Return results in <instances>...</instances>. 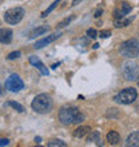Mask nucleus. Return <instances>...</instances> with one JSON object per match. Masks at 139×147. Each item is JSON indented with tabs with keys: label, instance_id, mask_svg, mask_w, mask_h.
I'll return each mask as SVG.
<instances>
[{
	"label": "nucleus",
	"instance_id": "obj_27",
	"mask_svg": "<svg viewBox=\"0 0 139 147\" xmlns=\"http://www.w3.org/2000/svg\"><path fill=\"white\" fill-rule=\"evenodd\" d=\"M82 0H72V7H75V5H78V4L80 3Z\"/></svg>",
	"mask_w": 139,
	"mask_h": 147
},
{
	"label": "nucleus",
	"instance_id": "obj_7",
	"mask_svg": "<svg viewBox=\"0 0 139 147\" xmlns=\"http://www.w3.org/2000/svg\"><path fill=\"white\" fill-rule=\"evenodd\" d=\"M4 86H5V88H7L8 91H11V92H19V91H22V90L24 88L23 80H22L20 76L16 75V74H11V75L7 78Z\"/></svg>",
	"mask_w": 139,
	"mask_h": 147
},
{
	"label": "nucleus",
	"instance_id": "obj_11",
	"mask_svg": "<svg viewBox=\"0 0 139 147\" xmlns=\"http://www.w3.org/2000/svg\"><path fill=\"white\" fill-rule=\"evenodd\" d=\"M126 146L127 147H139V131H135L130 134L126 139Z\"/></svg>",
	"mask_w": 139,
	"mask_h": 147
},
{
	"label": "nucleus",
	"instance_id": "obj_8",
	"mask_svg": "<svg viewBox=\"0 0 139 147\" xmlns=\"http://www.w3.org/2000/svg\"><path fill=\"white\" fill-rule=\"evenodd\" d=\"M62 36V34L60 32H56V34H52V35H48V36H46V38H43V39H40V40H38V42L35 43V48L36 50H40V48H43V47H46V46H48L50 43H52V42H55L56 39H59Z\"/></svg>",
	"mask_w": 139,
	"mask_h": 147
},
{
	"label": "nucleus",
	"instance_id": "obj_16",
	"mask_svg": "<svg viewBox=\"0 0 139 147\" xmlns=\"http://www.w3.org/2000/svg\"><path fill=\"white\" fill-rule=\"evenodd\" d=\"M87 142L88 143H96L98 146H101V134H99V131H91V134L88 135V138H87Z\"/></svg>",
	"mask_w": 139,
	"mask_h": 147
},
{
	"label": "nucleus",
	"instance_id": "obj_18",
	"mask_svg": "<svg viewBox=\"0 0 139 147\" xmlns=\"http://www.w3.org/2000/svg\"><path fill=\"white\" fill-rule=\"evenodd\" d=\"M60 1H62V0H55V1H54V3H52V4H51V5H50V7H48V8H47V9H46V11H44V12H43V13H42V18H47V16H48V15H50V13H51V12H52V11H54V9H55V8H56V7H58V5H59V3H60Z\"/></svg>",
	"mask_w": 139,
	"mask_h": 147
},
{
	"label": "nucleus",
	"instance_id": "obj_14",
	"mask_svg": "<svg viewBox=\"0 0 139 147\" xmlns=\"http://www.w3.org/2000/svg\"><path fill=\"white\" fill-rule=\"evenodd\" d=\"M88 132H91V128L87 127V126H80L78 127L75 131H74V136L75 138H83L84 135H87Z\"/></svg>",
	"mask_w": 139,
	"mask_h": 147
},
{
	"label": "nucleus",
	"instance_id": "obj_12",
	"mask_svg": "<svg viewBox=\"0 0 139 147\" xmlns=\"http://www.w3.org/2000/svg\"><path fill=\"white\" fill-rule=\"evenodd\" d=\"M0 42L1 44H9L12 42V31L8 28H1L0 31Z\"/></svg>",
	"mask_w": 139,
	"mask_h": 147
},
{
	"label": "nucleus",
	"instance_id": "obj_10",
	"mask_svg": "<svg viewBox=\"0 0 139 147\" xmlns=\"http://www.w3.org/2000/svg\"><path fill=\"white\" fill-rule=\"evenodd\" d=\"M30 63H31L32 66L36 67V68L40 71L42 75H48V68L40 62V59H39L38 56H31V58H30Z\"/></svg>",
	"mask_w": 139,
	"mask_h": 147
},
{
	"label": "nucleus",
	"instance_id": "obj_6",
	"mask_svg": "<svg viewBox=\"0 0 139 147\" xmlns=\"http://www.w3.org/2000/svg\"><path fill=\"white\" fill-rule=\"evenodd\" d=\"M24 16V9L22 7H15L11 8L8 11L4 12V20L7 24H11V26H15L23 19Z\"/></svg>",
	"mask_w": 139,
	"mask_h": 147
},
{
	"label": "nucleus",
	"instance_id": "obj_1",
	"mask_svg": "<svg viewBox=\"0 0 139 147\" xmlns=\"http://www.w3.org/2000/svg\"><path fill=\"white\" fill-rule=\"evenodd\" d=\"M59 120L62 122L63 124L70 126V124H79L84 120V115L79 111L78 107H74V106H70V107H63L60 111H59Z\"/></svg>",
	"mask_w": 139,
	"mask_h": 147
},
{
	"label": "nucleus",
	"instance_id": "obj_29",
	"mask_svg": "<svg viewBox=\"0 0 139 147\" xmlns=\"http://www.w3.org/2000/svg\"><path fill=\"white\" fill-rule=\"evenodd\" d=\"M58 67H59V63H55L54 66H52V68H54V70H55V68H58Z\"/></svg>",
	"mask_w": 139,
	"mask_h": 147
},
{
	"label": "nucleus",
	"instance_id": "obj_30",
	"mask_svg": "<svg viewBox=\"0 0 139 147\" xmlns=\"http://www.w3.org/2000/svg\"><path fill=\"white\" fill-rule=\"evenodd\" d=\"M138 87H139V79H138Z\"/></svg>",
	"mask_w": 139,
	"mask_h": 147
},
{
	"label": "nucleus",
	"instance_id": "obj_3",
	"mask_svg": "<svg viewBox=\"0 0 139 147\" xmlns=\"http://www.w3.org/2000/svg\"><path fill=\"white\" fill-rule=\"evenodd\" d=\"M119 52L122 56L128 59H135L139 56V40L138 39H128L123 42L119 47Z\"/></svg>",
	"mask_w": 139,
	"mask_h": 147
},
{
	"label": "nucleus",
	"instance_id": "obj_2",
	"mask_svg": "<svg viewBox=\"0 0 139 147\" xmlns=\"http://www.w3.org/2000/svg\"><path fill=\"white\" fill-rule=\"evenodd\" d=\"M54 102L48 94H39L35 96V99L31 102V107L38 114H47L52 110Z\"/></svg>",
	"mask_w": 139,
	"mask_h": 147
},
{
	"label": "nucleus",
	"instance_id": "obj_28",
	"mask_svg": "<svg viewBox=\"0 0 139 147\" xmlns=\"http://www.w3.org/2000/svg\"><path fill=\"white\" fill-rule=\"evenodd\" d=\"M35 142H36V143H40V142H42V138H40V136H36V138H35Z\"/></svg>",
	"mask_w": 139,
	"mask_h": 147
},
{
	"label": "nucleus",
	"instance_id": "obj_17",
	"mask_svg": "<svg viewBox=\"0 0 139 147\" xmlns=\"http://www.w3.org/2000/svg\"><path fill=\"white\" fill-rule=\"evenodd\" d=\"M134 19H135V16H131V18H128V19H124V18H122V19H118V20L115 22V27H116V28L127 27L128 24L131 23Z\"/></svg>",
	"mask_w": 139,
	"mask_h": 147
},
{
	"label": "nucleus",
	"instance_id": "obj_20",
	"mask_svg": "<svg viewBox=\"0 0 139 147\" xmlns=\"http://www.w3.org/2000/svg\"><path fill=\"white\" fill-rule=\"evenodd\" d=\"M74 19H75V16H74V15H72V16H68V18H66L64 20H62V22H60V23H59L58 26H56V28L59 30V28H64V27H67V26H68V24L71 23V22H72Z\"/></svg>",
	"mask_w": 139,
	"mask_h": 147
},
{
	"label": "nucleus",
	"instance_id": "obj_4",
	"mask_svg": "<svg viewBox=\"0 0 139 147\" xmlns=\"http://www.w3.org/2000/svg\"><path fill=\"white\" fill-rule=\"evenodd\" d=\"M136 98H138L136 90L132 87H127V88L122 90L119 94H116L114 96V100L119 105H131L136 100Z\"/></svg>",
	"mask_w": 139,
	"mask_h": 147
},
{
	"label": "nucleus",
	"instance_id": "obj_22",
	"mask_svg": "<svg viewBox=\"0 0 139 147\" xmlns=\"http://www.w3.org/2000/svg\"><path fill=\"white\" fill-rule=\"evenodd\" d=\"M20 55H22V52L20 51H13V52H11V54L7 56L8 60H15V59L20 58Z\"/></svg>",
	"mask_w": 139,
	"mask_h": 147
},
{
	"label": "nucleus",
	"instance_id": "obj_13",
	"mask_svg": "<svg viewBox=\"0 0 139 147\" xmlns=\"http://www.w3.org/2000/svg\"><path fill=\"white\" fill-rule=\"evenodd\" d=\"M48 31H50V27H48V26H40V27L34 28V30L30 32L28 38H30V39H35V38H38V36L43 35V34H46V32H48Z\"/></svg>",
	"mask_w": 139,
	"mask_h": 147
},
{
	"label": "nucleus",
	"instance_id": "obj_9",
	"mask_svg": "<svg viewBox=\"0 0 139 147\" xmlns=\"http://www.w3.org/2000/svg\"><path fill=\"white\" fill-rule=\"evenodd\" d=\"M131 9H132L131 5H130L127 1H123V3L120 4V7L116 8L115 11H114V18H115V20L122 19V18H124L127 13H130Z\"/></svg>",
	"mask_w": 139,
	"mask_h": 147
},
{
	"label": "nucleus",
	"instance_id": "obj_26",
	"mask_svg": "<svg viewBox=\"0 0 139 147\" xmlns=\"http://www.w3.org/2000/svg\"><path fill=\"white\" fill-rule=\"evenodd\" d=\"M102 13H103V9H96V12L94 13V16H95V18H99V16H102Z\"/></svg>",
	"mask_w": 139,
	"mask_h": 147
},
{
	"label": "nucleus",
	"instance_id": "obj_25",
	"mask_svg": "<svg viewBox=\"0 0 139 147\" xmlns=\"http://www.w3.org/2000/svg\"><path fill=\"white\" fill-rule=\"evenodd\" d=\"M8 143H9V140H8V139H4V138H1V140H0V146H7Z\"/></svg>",
	"mask_w": 139,
	"mask_h": 147
},
{
	"label": "nucleus",
	"instance_id": "obj_21",
	"mask_svg": "<svg viewBox=\"0 0 139 147\" xmlns=\"http://www.w3.org/2000/svg\"><path fill=\"white\" fill-rule=\"evenodd\" d=\"M7 106H11V107H13V109H15L18 112H23L24 111V107H23V106L19 105V103H16V102H8Z\"/></svg>",
	"mask_w": 139,
	"mask_h": 147
},
{
	"label": "nucleus",
	"instance_id": "obj_24",
	"mask_svg": "<svg viewBox=\"0 0 139 147\" xmlns=\"http://www.w3.org/2000/svg\"><path fill=\"white\" fill-rule=\"evenodd\" d=\"M110 35H111V32H110V31H102L101 32V34H99V36H101V38H108V36H110Z\"/></svg>",
	"mask_w": 139,
	"mask_h": 147
},
{
	"label": "nucleus",
	"instance_id": "obj_5",
	"mask_svg": "<svg viewBox=\"0 0 139 147\" xmlns=\"http://www.w3.org/2000/svg\"><path fill=\"white\" fill-rule=\"evenodd\" d=\"M122 72H123V76L127 80H130V82L138 80L139 79V63L134 62V60H128V62H126L123 64Z\"/></svg>",
	"mask_w": 139,
	"mask_h": 147
},
{
	"label": "nucleus",
	"instance_id": "obj_15",
	"mask_svg": "<svg viewBox=\"0 0 139 147\" xmlns=\"http://www.w3.org/2000/svg\"><path fill=\"white\" fill-rule=\"evenodd\" d=\"M107 142L110 144H118L120 142V136L116 131H110L107 134Z\"/></svg>",
	"mask_w": 139,
	"mask_h": 147
},
{
	"label": "nucleus",
	"instance_id": "obj_23",
	"mask_svg": "<svg viewBox=\"0 0 139 147\" xmlns=\"http://www.w3.org/2000/svg\"><path fill=\"white\" fill-rule=\"evenodd\" d=\"M87 36L91 39H95L96 38V31L94 28H90V30H87Z\"/></svg>",
	"mask_w": 139,
	"mask_h": 147
},
{
	"label": "nucleus",
	"instance_id": "obj_19",
	"mask_svg": "<svg viewBox=\"0 0 139 147\" xmlns=\"http://www.w3.org/2000/svg\"><path fill=\"white\" fill-rule=\"evenodd\" d=\"M48 147H67V143L63 142V140L54 139V140H50V142H48Z\"/></svg>",
	"mask_w": 139,
	"mask_h": 147
}]
</instances>
